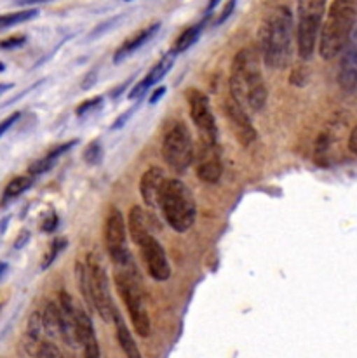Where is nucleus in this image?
Here are the masks:
<instances>
[{
	"label": "nucleus",
	"mask_w": 357,
	"mask_h": 358,
	"mask_svg": "<svg viewBox=\"0 0 357 358\" xmlns=\"http://www.w3.org/2000/svg\"><path fill=\"white\" fill-rule=\"evenodd\" d=\"M230 98L246 112H260L267 105L269 89L256 49L244 48L235 55L230 71Z\"/></svg>",
	"instance_id": "f257e3e1"
},
{
	"label": "nucleus",
	"mask_w": 357,
	"mask_h": 358,
	"mask_svg": "<svg viewBox=\"0 0 357 358\" xmlns=\"http://www.w3.org/2000/svg\"><path fill=\"white\" fill-rule=\"evenodd\" d=\"M260 51L269 68L283 70L293 58V14L288 6H276L263 16L258 30Z\"/></svg>",
	"instance_id": "f03ea898"
},
{
	"label": "nucleus",
	"mask_w": 357,
	"mask_h": 358,
	"mask_svg": "<svg viewBox=\"0 0 357 358\" xmlns=\"http://www.w3.org/2000/svg\"><path fill=\"white\" fill-rule=\"evenodd\" d=\"M357 21V2L335 0L328 10V17L321 28L319 55L323 59L337 58L345 51L352 38Z\"/></svg>",
	"instance_id": "7ed1b4c3"
},
{
	"label": "nucleus",
	"mask_w": 357,
	"mask_h": 358,
	"mask_svg": "<svg viewBox=\"0 0 357 358\" xmlns=\"http://www.w3.org/2000/svg\"><path fill=\"white\" fill-rule=\"evenodd\" d=\"M113 280H115L120 298L124 299L136 334L141 336V338H148L150 317L145 304V291H143L134 261L130 259L124 261V263L113 264Z\"/></svg>",
	"instance_id": "20e7f679"
},
{
	"label": "nucleus",
	"mask_w": 357,
	"mask_h": 358,
	"mask_svg": "<svg viewBox=\"0 0 357 358\" xmlns=\"http://www.w3.org/2000/svg\"><path fill=\"white\" fill-rule=\"evenodd\" d=\"M159 206L167 224L178 234L190 230L195 221V200L190 189L178 178H166L159 193Z\"/></svg>",
	"instance_id": "39448f33"
},
{
	"label": "nucleus",
	"mask_w": 357,
	"mask_h": 358,
	"mask_svg": "<svg viewBox=\"0 0 357 358\" xmlns=\"http://www.w3.org/2000/svg\"><path fill=\"white\" fill-rule=\"evenodd\" d=\"M326 2L324 0H300L298 27H296V44L302 59H310L316 51L317 37L321 34Z\"/></svg>",
	"instance_id": "423d86ee"
},
{
	"label": "nucleus",
	"mask_w": 357,
	"mask_h": 358,
	"mask_svg": "<svg viewBox=\"0 0 357 358\" xmlns=\"http://www.w3.org/2000/svg\"><path fill=\"white\" fill-rule=\"evenodd\" d=\"M85 270L89 278V294H91V304L103 322H113L115 313L119 310L113 304L112 294H110L108 275H106L105 264L102 263V257L98 252H89L85 261Z\"/></svg>",
	"instance_id": "0eeeda50"
},
{
	"label": "nucleus",
	"mask_w": 357,
	"mask_h": 358,
	"mask_svg": "<svg viewBox=\"0 0 357 358\" xmlns=\"http://www.w3.org/2000/svg\"><path fill=\"white\" fill-rule=\"evenodd\" d=\"M162 159L173 173H183L194 160V141L183 122L167 129L162 139Z\"/></svg>",
	"instance_id": "6e6552de"
},
{
	"label": "nucleus",
	"mask_w": 357,
	"mask_h": 358,
	"mask_svg": "<svg viewBox=\"0 0 357 358\" xmlns=\"http://www.w3.org/2000/svg\"><path fill=\"white\" fill-rule=\"evenodd\" d=\"M105 243L112 264L133 259V256H131L130 252V247H127L126 221H124L122 213H120L117 207H112V209L108 210V214H106Z\"/></svg>",
	"instance_id": "1a4fd4ad"
},
{
	"label": "nucleus",
	"mask_w": 357,
	"mask_h": 358,
	"mask_svg": "<svg viewBox=\"0 0 357 358\" xmlns=\"http://www.w3.org/2000/svg\"><path fill=\"white\" fill-rule=\"evenodd\" d=\"M140 249V256L145 263L146 271L150 277L157 282H166L171 277V266L167 261L166 250L160 245L159 240L153 234H145L140 238L134 240Z\"/></svg>",
	"instance_id": "9d476101"
},
{
	"label": "nucleus",
	"mask_w": 357,
	"mask_h": 358,
	"mask_svg": "<svg viewBox=\"0 0 357 358\" xmlns=\"http://www.w3.org/2000/svg\"><path fill=\"white\" fill-rule=\"evenodd\" d=\"M187 99L188 108H190V117L194 120L195 127L201 132L202 141H206V145H216L218 127L213 115L211 105H209V98L204 92L197 91V89H190L187 94Z\"/></svg>",
	"instance_id": "9b49d317"
},
{
	"label": "nucleus",
	"mask_w": 357,
	"mask_h": 358,
	"mask_svg": "<svg viewBox=\"0 0 357 358\" xmlns=\"http://www.w3.org/2000/svg\"><path fill=\"white\" fill-rule=\"evenodd\" d=\"M225 113H227V119L230 122L232 129H234V134L237 138V141L242 146H249L256 139V129L253 127L251 120H249L248 112L242 110L237 103L232 98H228L225 101Z\"/></svg>",
	"instance_id": "f8f14e48"
},
{
	"label": "nucleus",
	"mask_w": 357,
	"mask_h": 358,
	"mask_svg": "<svg viewBox=\"0 0 357 358\" xmlns=\"http://www.w3.org/2000/svg\"><path fill=\"white\" fill-rule=\"evenodd\" d=\"M75 338L77 345L82 346L84 358H99V345L91 317L78 306L75 308Z\"/></svg>",
	"instance_id": "ddd939ff"
},
{
	"label": "nucleus",
	"mask_w": 357,
	"mask_h": 358,
	"mask_svg": "<svg viewBox=\"0 0 357 358\" xmlns=\"http://www.w3.org/2000/svg\"><path fill=\"white\" fill-rule=\"evenodd\" d=\"M338 84L347 92H354L357 89V41L352 38L338 66Z\"/></svg>",
	"instance_id": "4468645a"
},
{
	"label": "nucleus",
	"mask_w": 357,
	"mask_h": 358,
	"mask_svg": "<svg viewBox=\"0 0 357 358\" xmlns=\"http://www.w3.org/2000/svg\"><path fill=\"white\" fill-rule=\"evenodd\" d=\"M174 58H176V56H174L171 51L167 52V55H164L162 58L159 59V63H157L155 66H153L152 70H150L148 73L145 75V78H143L141 82H138V84L134 85L133 89H131L130 99H140L141 96L145 94V92L148 91L150 87H153V85H155L157 82L162 80V78L166 77L167 73H169L171 68H173Z\"/></svg>",
	"instance_id": "2eb2a0df"
},
{
	"label": "nucleus",
	"mask_w": 357,
	"mask_h": 358,
	"mask_svg": "<svg viewBox=\"0 0 357 358\" xmlns=\"http://www.w3.org/2000/svg\"><path fill=\"white\" fill-rule=\"evenodd\" d=\"M164 181H166V176H164V171L160 167H150V169L143 173L140 181V193L143 196V202L148 207L159 206V193Z\"/></svg>",
	"instance_id": "dca6fc26"
},
{
	"label": "nucleus",
	"mask_w": 357,
	"mask_h": 358,
	"mask_svg": "<svg viewBox=\"0 0 357 358\" xmlns=\"http://www.w3.org/2000/svg\"><path fill=\"white\" fill-rule=\"evenodd\" d=\"M75 303L66 291L59 292V315H62V339L70 346L77 348L75 338Z\"/></svg>",
	"instance_id": "f3484780"
},
{
	"label": "nucleus",
	"mask_w": 357,
	"mask_h": 358,
	"mask_svg": "<svg viewBox=\"0 0 357 358\" xmlns=\"http://www.w3.org/2000/svg\"><path fill=\"white\" fill-rule=\"evenodd\" d=\"M204 150L206 155H202L197 162V176L201 181L214 185L223 174V166L220 157L216 155V145H206Z\"/></svg>",
	"instance_id": "a211bd4d"
},
{
	"label": "nucleus",
	"mask_w": 357,
	"mask_h": 358,
	"mask_svg": "<svg viewBox=\"0 0 357 358\" xmlns=\"http://www.w3.org/2000/svg\"><path fill=\"white\" fill-rule=\"evenodd\" d=\"M159 28H160V23H152L150 27L143 28L141 31H138V34L131 35V37L127 38V41L124 42V44L115 51V55H113V63L115 64L122 63V61L126 58H130L133 52H136L138 49H141L146 42L152 41V38L155 37V34L159 31Z\"/></svg>",
	"instance_id": "6ab92c4d"
},
{
	"label": "nucleus",
	"mask_w": 357,
	"mask_h": 358,
	"mask_svg": "<svg viewBox=\"0 0 357 358\" xmlns=\"http://www.w3.org/2000/svg\"><path fill=\"white\" fill-rule=\"evenodd\" d=\"M42 334H44V327H42V313L41 311H34L28 318L27 331H24L23 336V345L24 352L30 357L37 358L38 352H41L42 346Z\"/></svg>",
	"instance_id": "aec40b11"
},
{
	"label": "nucleus",
	"mask_w": 357,
	"mask_h": 358,
	"mask_svg": "<svg viewBox=\"0 0 357 358\" xmlns=\"http://www.w3.org/2000/svg\"><path fill=\"white\" fill-rule=\"evenodd\" d=\"M77 143H78L77 139H71V141H69V143H63V145H58L56 148H52L51 152H49L46 157H42V159L35 160V162L28 167V176L37 178V176H41V174L48 173V171L55 166L56 160H58L63 153L69 152L71 146H75Z\"/></svg>",
	"instance_id": "412c9836"
},
{
	"label": "nucleus",
	"mask_w": 357,
	"mask_h": 358,
	"mask_svg": "<svg viewBox=\"0 0 357 358\" xmlns=\"http://www.w3.org/2000/svg\"><path fill=\"white\" fill-rule=\"evenodd\" d=\"M113 325H115L117 341H119V346L122 348L126 358H143L140 353V348H138L136 341H134V338H133V334L130 332V329H127L126 324H124L120 313H115V317H113Z\"/></svg>",
	"instance_id": "4be33fe9"
},
{
	"label": "nucleus",
	"mask_w": 357,
	"mask_h": 358,
	"mask_svg": "<svg viewBox=\"0 0 357 358\" xmlns=\"http://www.w3.org/2000/svg\"><path fill=\"white\" fill-rule=\"evenodd\" d=\"M42 327H44V334L49 339L62 338V315H59V304L58 303H48L46 310L42 311Z\"/></svg>",
	"instance_id": "5701e85b"
},
{
	"label": "nucleus",
	"mask_w": 357,
	"mask_h": 358,
	"mask_svg": "<svg viewBox=\"0 0 357 358\" xmlns=\"http://www.w3.org/2000/svg\"><path fill=\"white\" fill-rule=\"evenodd\" d=\"M204 27H206V20H202L199 21L197 24H194V27L187 28V30L176 38V42H174L173 48H171V52L176 56V55H181V52H185L187 49H190L192 45L199 41V37H201L202 34V28Z\"/></svg>",
	"instance_id": "b1692460"
},
{
	"label": "nucleus",
	"mask_w": 357,
	"mask_h": 358,
	"mask_svg": "<svg viewBox=\"0 0 357 358\" xmlns=\"http://www.w3.org/2000/svg\"><path fill=\"white\" fill-rule=\"evenodd\" d=\"M130 231L131 238L136 240L140 238L141 235L152 234L148 227V217H146V213L141 209L140 206H133L130 210Z\"/></svg>",
	"instance_id": "393cba45"
},
{
	"label": "nucleus",
	"mask_w": 357,
	"mask_h": 358,
	"mask_svg": "<svg viewBox=\"0 0 357 358\" xmlns=\"http://www.w3.org/2000/svg\"><path fill=\"white\" fill-rule=\"evenodd\" d=\"M34 185V178H30L27 174V176H18V178H13L9 182H7V186L4 188V195H2V202H9V200L16 199V196L23 195L24 192H27L30 186Z\"/></svg>",
	"instance_id": "a878e982"
},
{
	"label": "nucleus",
	"mask_w": 357,
	"mask_h": 358,
	"mask_svg": "<svg viewBox=\"0 0 357 358\" xmlns=\"http://www.w3.org/2000/svg\"><path fill=\"white\" fill-rule=\"evenodd\" d=\"M38 16L37 9H24L18 10V13H9V14H0V30L9 27H16L20 23H27V21L34 20Z\"/></svg>",
	"instance_id": "bb28decb"
},
{
	"label": "nucleus",
	"mask_w": 357,
	"mask_h": 358,
	"mask_svg": "<svg viewBox=\"0 0 357 358\" xmlns=\"http://www.w3.org/2000/svg\"><path fill=\"white\" fill-rule=\"evenodd\" d=\"M66 245H69V240H66L65 237H58V238H56L55 242L51 243V247H49V252L46 254L44 261H42V266H41L42 270H48V268L51 266V264L56 261L58 254L62 252V250L65 249Z\"/></svg>",
	"instance_id": "cd10ccee"
},
{
	"label": "nucleus",
	"mask_w": 357,
	"mask_h": 358,
	"mask_svg": "<svg viewBox=\"0 0 357 358\" xmlns=\"http://www.w3.org/2000/svg\"><path fill=\"white\" fill-rule=\"evenodd\" d=\"M84 160L89 166H99L103 162V146L98 139L89 143L88 148L84 150Z\"/></svg>",
	"instance_id": "c85d7f7f"
},
{
	"label": "nucleus",
	"mask_w": 357,
	"mask_h": 358,
	"mask_svg": "<svg viewBox=\"0 0 357 358\" xmlns=\"http://www.w3.org/2000/svg\"><path fill=\"white\" fill-rule=\"evenodd\" d=\"M37 358H66L63 355L62 350L56 346V343L52 341H44L41 346V352H38Z\"/></svg>",
	"instance_id": "c756f323"
},
{
	"label": "nucleus",
	"mask_w": 357,
	"mask_h": 358,
	"mask_svg": "<svg viewBox=\"0 0 357 358\" xmlns=\"http://www.w3.org/2000/svg\"><path fill=\"white\" fill-rule=\"evenodd\" d=\"M309 70H307L305 66H298L293 70L291 77H289V82H291L293 85H296V87H303V85L309 82Z\"/></svg>",
	"instance_id": "7c9ffc66"
},
{
	"label": "nucleus",
	"mask_w": 357,
	"mask_h": 358,
	"mask_svg": "<svg viewBox=\"0 0 357 358\" xmlns=\"http://www.w3.org/2000/svg\"><path fill=\"white\" fill-rule=\"evenodd\" d=\"M102 103H103V96H96V98L88 99V101H84V103H82V105L77 106V110H75V115H77V117H84L88 112H91V110L98 108V106L102 105Z\"/></svg>",
	"instance_id": "2f4dec72"
},
{
	"label": "nucleus",
	"mask_w": 357,
	"mask_h": 358,
	"mask_svg": "<svg viewBox=\"0 0 357 358\" xmlns=\"http://www.w3.org/2000/svg\"><path fill=\"white\" fill-rule=\"evenodd\" d=\"M24 42H27V37H24V35H10V37L0 41V49H6V51H9V49H18L20 45H23Z\"/></svg>",
	"instance_id": "473e14b6"
},
{
	"label": "nucleus",
	"mask_w": 357,
	"mask_h": 358,
	"mask_svg": "<svg viewBox=\"0 0 357 358\" xmlns=\"http://www.w3.org/2000/svg\"><path fill=\"white\" fill-rule=\"evenodd\" d=\"M58 216H56L55 210H51V213L48 214V216H44V220H42L41 223V228L42 231H46V234H51V231H55L56 228H58Z\"/></svg>",
	"instance_id": "72a5a7b5"
},
{
	"label": "nucleus",
	"mask_w": 357,
	"mask_h": 358,
	"mask_svg": "<svg viewBox=\"0 0 357 358\" xmlns=\"http://www.w3.org/2000/svg\"><path fill=\"white\" fill-rule=\"evenodd\" d=\"M20 117H21L20 112H14L13 115H9L7 119H4L2 122H0V138H2V136L6 134V132L9 131L14 124H16V120L20 119Z\"/></svg>",
	"instance_id": "f704fd0d"
},
{
	"label": "nucleus",
	"mask_w": 357,
	"mask_h": 358,
	"mask_svg": "<svg viewBox=\"0 0 357 358\" xmlns=\"http://www.w3.org/2000/svg\"><path fill=\"white\" fill-rule=\"evenodd\" d=\"M96 78H98V70H91L89 73H85L84 78H82L80 87L84 89V91H88V89H91L92 85L96 84Z\"/></svg>",
	"instance_id": "c9c22d12"
},
{
	"label": "nucleus",
	"mask_w": 357,
	"mask_h": 358,
	"mask_svg": "<svg viewBox=\"0 0 357 358\" xmlns=\"http://www.w3.org/2000/svg\"><path fill=\"white\" fill-rule=\"evenodd\" d=\"M136 108H138V105H134L133 108H131V110H127V112L124 113V115H120L119 119H117L115 122H113V125H112V131H117V129H120V127H122V125L126 124L127 120H130V117L133 115V113H134V110H136Z\"/></svg>",
	"instance_id": "e433bc0d"
},
{
	"label": "nucleus",
	"mask_w": 357,
	"mask_h": 358,
	"mask_svg": "<svg viewBox=\"0 0 357 358\" xmlns=\"http://www.w3.org/2000/svg\"><path fill=\"white\" fill-rule=\"evenodd\" d=\"M235 6H237V3H235V2H228L227 6H225V9H223V13H221V16L218 17V20H216V24H221V23H225V20H227V17L230 16L232 13H234Z\"/></svg>",
	"instance_id": "4c0bfd02"
},
{
	"label": "nucleus",
	"mask_w": 357,
	"mask_h": 358,
	"mask_svg": "<svg viewBox=\"0 0 357 358\" xmlns=\"http://www.w3.org/2000/svg\"><path fill=\"white\" fill-rule=\"evenodd\" d=\"M349 150H351L354 155H357V125L354 129H352L351 138H349Z\"/></svg>",
	"instance_id": "58836bf2"
},
{
	"label": "nucleus",
	"mask_w": 357,
	"mask_h": 358,
	"mask_svg": "<svg viewBox=\"0 0 357 358\" xmlns=\"http://www.w3.org/2000/svg\"><path fill=\"white\" fill-rule=\"evenodd\" d=\"M166 91H167L166 87H157L155 91L152 92V96H150V105H155V103L159 101L164 94H166Z\"/></svg>",
	"instance_id": "ea45409f"
},
{
	"label": "nucleus",
	"mask_w": 357,
	"mask_h": 358,
	"mask_svg": "<svg viewBox=\"0 0 357 358\" xmlns=\"http://www.w3.org/2000/svg\"><path fill=\"white\" fill-rule=\"evenodd\" d=\"M115 20H117V17H113V20H110V21H106V23L99 24V27L96 28V30H92V31H91V37H98V35L102 34V31H105L106 28H110V27H112V24L115 23Z\"/></svg>",
	"instance_id": "a19ab883"
},
{
	"label": "nucleus",
	"mask_w": 357,
	"mask_h": 358,
	"mask_svg": "<svg viewBox=\"0 0 357 358\" xmlns=\"http://www.w3.org/2000/svg\"><path fill=\"white\" fill-rule=\"evenodd\" d=\"M28 238H30V234H28V231H21L20 237L16 238V243H14V247H16V249H21V247H23L24 243L28 242Z\"/></svg>",
	"instance_id": "79ce46f5"
},
{
	"label": "nucleus",
	"mask_w": 357,
	"mask_h": 358,
	"mask_svg": "<svg viewBox=\"0 0 357 358\" xmlns=\"http://www.w3.org/2000/svg\"><path fill=\"white\" fill-rule=\"evenodd\" d=\"M7 268H9V266H7V263H4V261H2V263H0V278H2L4 275H6Z\"/></svg>",
	"instance_id": "37998d69"
},
{
	"label": "nucleus",
	"mask_w": 357,
	"mask_h": 358,
	"mask_svg": "<svg viewBox=\"0 0 357 358\" xmlns=\"http://www.w3.org/2000/svg\"><path fill=\"white\" fill-rule=\"evenodd\" d=\"M14 84H0V94H2L4 91H7V89H13Z\"/></svg>",
	"instance_id": "c03bdc74"
}]
</instances>
